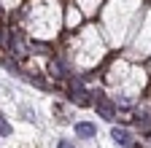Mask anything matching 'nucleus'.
<instances>
[{
	"instance_id": "obj_1",
	"label": "nucleus",
	"mask_w": 151,
	"mask_h": 148,
	"mask_svg": "<svg viewBox=\"0 0 151 148\" xmlns=\"http://www.w3.org/2000/svg\"><path fill=\"white\" fill-rule=\"evenodd\" d=\"M94 108H97V113H100V119H105V121H113L116 119V105H113L103 92H94Z\"/></svg>"
},
{
	"instance_id": "obj_2",
	"label": "nucleus",
	"mask_w": 151,
	"mask_h": 148,
	"mask_svg": "<svg viewBox=\"0 0 151 148\" xmlns=\"http://www.w3.org/2000/svg\"><path fill=\"white\" fill-rule=\"evenodd\" d=\"M89 97H92V94L84 89L81 78H70V100H73V102H78V105H89V102H92Z\"/></svg>"
},
{
	"instance_id": "obj_3",
	"label": "nucleus",
	"mask_w": 151,
	"mask_h": 148,
	"mask_svg": "<svg viewBox=\"0 0 151 148\" xmlns=\"http://www.w3.org/2000/svg\"><path fill=\"white\" fill-rule=\"evenodd\" d=\"M111 137L116 140V145H122V148H138L135 143H132V135L127 132V129H119V127H113V132H111Z\"/></svg>"
},
{
	"instance_id": "obj_4",
	"label": "nucleus",
	"mask_w": 151,
	"mask_h": 148,
	"mask_svg": "<svg viewBox=\"0 0 151 148\" xmlns=\"http://www.w3.org/2000/svg\"><path fill=\"white\" fill-rule=\"evenodd\" d=\"M49 70H51V76H54V78H68V76H70V67H68L62 59H51Z\"/></svg>"
},
{
	"instance_id": "obj_5",
	"label": "nucleus",
	"mask_w": 151,
	"mask_h": 148,
	"mask_svg": "<svg viewBox=\"0 0 151 148\" xmlns=\"http://www.w3.org/2000/svg\"><path fill=\"white\" fill-rule=\"evenodd\" d=\"M76 135H78V137H84V140H89V137H94V135H97V127H94V124H86V121H81V124H76Z\"/></svg>"
},
{
	"instance_id": "obj_6",
	"label": "nucleus",
	"mask_w": 151,
	"mask_h": 148,
	"mask_svg": "<svg viewBox=\"0 0 151 148\" xmlns=\"http://www.w3.org/2000/svg\"><path fill=\"white\" fill-rule=\"evenodd\" d=\"M3 67H6V70H11V73H19V76H22V70H19V65H16L14 59H3Z\"/></svg>"
},
{
	"instance_id": "obj_7",
	"label": "nucleus",
	"mask_w": 151,
	"mask_h": 148,
	"mask_svg": "<svg viewBox=\"0 0 151 148\" xmlns=\"http://www.w3.org/2000/svg\"><path fill=\"white\" fill-rule=\"evenodd\" d=\"M0 135H11V124L3 119V113H0Z\"/></svg>"
},
{
	"instance_id": "obj_8",
	"label": "nucleus",
	"mask_w": 151,
	"mask_h": 148,
	"mask_svg": "<svg viewBox=\"0 0 151 148\" xmlns=\"http://www.w3.org/2000/svg\"><path fill=\"white\" fill-rule=\"evenodd\" d=\"M57 148H76L70 140H60V143H57Z\"/></svg>"
},
{
	"instance_id": "obj_9",
	"label": "nucleus",
	"mask_w": 151,
	"mask_h": 148,
	"mask_svg": "<svg viewBox=\"0 0 151 148\" xmlns=\"http://www.w3.org/2000/svg\"><path fill=\"white\" fill-rule=\"evenodd\" d=\"M0 43H3V30H0Z\"/></svg>"
},
{
	"instance_id": "obj_10",
	"label": "nucleus",
	"mask_w": 151,
	"mask_h": 148,
	"mask_svg": "<svg viewBox=\"0 0 151 148\" xmlns=\"http://www.w3.org/2000/svg\"><path fill=\"white\" fill-rule=\"evenodd\" d=\"M3 14H6V11H3V6H0V16H3Z\"/></svg>"
}]
</instances>
